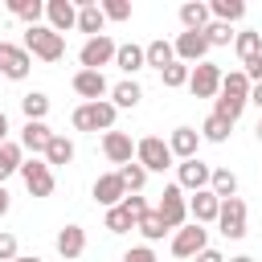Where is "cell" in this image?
I'll return each instance as SVG.
<instances>
[{"mask_svg":"<svg viewBox=\"0 0 262 262\" xmlns=\"http://www.w3.org/2000/svg\"><path fill=\"white\" fill-rule=\"evenodd\" d=\"M209 12H213V20L233 25V20H242V16H246V4H242V0H213V4H209Z\"/></svg>","mask_w":262,"mask_h":262,"instance_id":"33","label":"cell"},{"mask_svg":"<svg viewBox=\"0 0 262 262\" xmlns=\"http://www.w3.org/2000/svg\"><path fill=\"white\" fill-rule=\"evenodd\" d=\"M196 262H225V254H221V250H201Z\"/></svg>","mask_w":262,"mask_h":262,"instance_id":"44","label":"cell"},{"mask_svg":"<svg viewBox=\"0 0 262 262\" xmlns=\"http://www.w3.org/2000/svg\"><path fill=\"white\" fill-rule=\"evenodd\" d=\"M254 131H258V143H262V119H258V127H254Z\"/></svg>","mask_w":262,"mask_h":262,"instance_id":"50","label":"cell"},{"mask_svg":"<svg viewBox=\"0 0 262 262\" xmlns=\"http://www.w3.org/2000/svg\"><path fill=\"white\" fill-rule=\"evenodd\" d=\"M49 139H53V131H49L45 123H25V127H20V147L33 151V156H45Z\"/></svg>","mask_w":262,"mask_h":262,"instance_id":"23","label":"cell"},{"mask_svg":"<svg viewBox=\"0 0 262 262\" xmlns=\"http://www.w3.org/2000/svg\"><path fill=\"white\" fill-rule=\"evenodd\" d=\"M106 233H127V229H135V217L123 209V205H115V209H106Z\"/></svg>","mask_w":262,"mask_h":262,"instance_id":"35","label":"cell"},{"mask_svg":"<svg viewBox=\"0 0 262 262\" xmlns=\"http://www.w3.org/2000/svg\"><path fill=\"white\" fill-rule=\"evenodd\" d=\"M20 111H25V123H45V115H49V94L29 90V94L20 98Z\"/></svg>","mask_w":262,"mask_h":262,"instance_id":"27","label":"cell"},{"mask_svg":"<svg viewBox=\"0 0 262 262\" xmlns=\"http://www.w3.org/2000/svg\"><path fill=\"white\" fill-rule=\"evenodd\" d=\"M217 213H221V201H217L209 188H205V192H192V201H188V217H192L196 225H213Z\"/></svg>","mask_w":262,"mask_h":262,"instance_id":"19","label":"cell"},{"mask_svg":"<svg viewBox=\"0 0 262 262\" xmlns=\"http://www.w3.org/2000/svg\"><path fill=\"white\" fill-rule=\"evenodd\" d=\"M172 45H176V61H184V66H201L209 57V49H213L205 33H180Z\"/></svg>","mask_w":262,"mask_h":262,"instance_id":"12","label":"cell"},{"mask_svg":"<svg viewBox=\"0 0 262 262\" xmlns=\"http://www.w3.org/2000/svg\"><path fill=\"white\" fill-rule=\"evenodd\" d=\"M115 66L123 70V74H139L143 66H147V53H143V45H119V53H115Z\"/></svg>","mask_w":262,"mask_h":262,"instance_id":"24","label":"cell"},{"mask_svg":"<svg viewBox=\"0 0 262 262\" xmlns=\"http://www.w3.org/2000/svg\"><path fill=\"white\" fill-rule=\"evenodd\" d=\"M201 250H209V229L205 225H180L176 233H172V254L176 258H196Z\"/></svg>","mask_w":262,"mask_h":262,"instance_id":"6","label":"cell"},{"mask_svg":"<svg viewBox=\"0 0 262 262\" xmlns=\"http://www.w3.org/2000/svg\"><path fill=\"white\" fill-rule=\"evenodd\" d=\"M57 254H61L66 262L82 258V254H86V229H82V225H66V229H57Z\"/></svg>","mask_w":262,"mask_h":262,"instance_id":"20","label":"cell"},{"mask_svg":"<svg viewBox=\"0 0 262 262\" xmlns=\"http://www.w3.org/2000/svg\"><path fill=\"white\" fill-rule=\"evenodd\" d=\"M168 147L176 160H196V147H201V131L196 127H176L168 135Z\"/></svg>","mask_w":262,"mask_h":262,"instance_id":"18","label":"cell"},{"mask_svg":"<svg viewBox=\"0 0 262 262\" xmlns=\"http://www.w3.org/2000/svg\"><path fill=\"white\" fill-rule=\"evenodd\" d=\"M221 70L213 66V61H201V66H192V78H188V90H192V98H217L221 94Z\"/></svg>","mask_w":262,"mask_h":262,"instance_id":"9","label":"cell"},{"mask_svg":"<svg viewBox=\"0 0 262 262\" xmlns=\"http://www.w3.org/2000/svg\"><path fill=\"white\" fill-rule=\"evenodd\" d=\"M20 180L33 196H53V168L45 160H25L20 164Z\"/></svg>","mask_w":262,"mask_h":262,"instance_id":"10","label":"cell"},{"mask_svg":"<svg viewBox=\"0 0 262 262\" xmlns=\"http://www.w3.org/2000/svg\"><path fill=\"white\" fill-rule=\"evenodd\" d=\"M123 196H127V184H123V176H119V172H106V176H98V180H94V201H98L102 209L123 205Z\"/></svg>","mask_w":262,"mask_h":262,"instance_id":"16","label":"cell"},{"mask_svg":"<svg viewBox=\"0 0 262 262\" xmlns=\"http://www.w3.org/2000/svg\"><path fill=\"white\" fill-rule=\"evenodd\" d=\"M12 258H20L16 254V237L12 233H0V262H12Z\"/></svg>","mask_w":262,"mask_h":262,"instance_id":"42","label":"cell"},{"mask_svg":"<svg viewBox=\"0 0 262 262\" xmlns=\"http://www.w3.org/2000/svg\"><path fill=\"white\" fill-rule=\"evenodd\" d=\"M156 213L164 217V225H168V229H180V225L188 221V201H184V188H180V184H168V188L160 192Z\"/></svg>","mask_w":262,"mask_h":262,"instance_id":"5","label":"cell"},{"mask_svg":"<svg viewBox=\"0 0 262 262\" xmlns=\"http://www.w3.org/2000/svg\"><path fill=\"white\" fill-rule=\"evenodd\" d=\"M188 78H192V66H184V61H172V66L160 74V82H164L168 90H176V86H188Z\"/></svg>","mask_w":262,"mask_h":262,"instance_id":"36","label":"cell"},{"mask_svg":"<svg viewBox=\"0 0 262 262\" xmlns=\"http://www.w3.org/2000/svg\"><path fill=\"white\" fill-rule=\"evenodd\" d=\"M102 156H106L111 164H119V168L131 164V160H135V143H131V135H127V131H106V135H102Z\"/></svg>","mask_w":262,"mask_h":262,"instance_id":"15","label":"cell"},{"mask_svg":"<svg viewBox=\"0 0 262 262\" xmlns=\"http://www.w3.org/2000/svg\"><path fill=\"white\" fill-rule=\"evenodd\" d=\"M25 49H29L33 57H41V61H61L66 37L53 33L49 25H33V29H25Z\"/></svg>","mask_w":262,"mask_h":262,"instance_id":"3","label":"cell"},{"mask_svg":"<svg viewBox=\"0 0 262 262\" xmlns=\"http://www.w3.org/2000/svg\"><path fill=\"white\" fill-rule=\"evenodd\" d=\"M70 160H74V143H70L66 135H53L49 147H45V164H49V168H61V164H70Z\"/></svg>","mask_w":262,"mask_h":262,"instance_id":"30","label":"cell"},{"mask_svg":"<svg viewBox=\"0 0 262 262\" xmlns=\"http://www.w3.org/2000/svg\"><path fill=\"white\" fill-rule=\"evenodd\" d=\"M233 49H237L242 66H246V61H254V57H262V33H258V29L237 33V37H233Z\"/></svg>","mask_w":262,"mask_h":262,"instance_id":"25","label":"cell"},{"mask_svg":"<svg viewBox=\"0 0 262 262\" xmlns=\"http://www.w3.org/2000/svg\"><path fill=\"white\" fill-rule=\"evenodd\" d=\"M135 229H139V233H143V237H147V242H160V237H164V233H168V225H164V217H160V213H156V209H151V213H147V217H143V221H139V225H135Z\"/></svg>","mask_w":262,"mask_h":262,"instance_id":"38","label":"cell"},{"mask_svg":"<svg viewBox=\"0 0 262 262\" xmlns=\"http://www.w3.org/2000/svg\"><path fill=\"white\" fill-rule=\"evenodd\" d=\"M209 20H213V12H209L205 0H188V4H180V25H184V33H205Z\"/></svg>","mask_w":262,"mask_h":262,"instance_id":"21","label":"cell"},{"mask_svg":"<svg viewBox=\"0 0 262 262\" xmlns=\"http://www.w3.org/2000/svg\"><path fill=\"white\" fill-rule=\"evenodd\" d=\"M4 143H8V115L0 111V147H4Z\"/></svg>","mask_w":262,"mask_h":262,"instance_id":"46","label":"cell"},{"mask_svg":"<svg viewBox=\"0 0 262 262\" xmlns=\"http://www.w3.org/2000/svg\"><path fill=\"white\" fill-rule=\"evenodd\" d=\"M209 180H213V168H209L205 160H180V164H176V184H180V188L205 192Z\"/></svg>","mask_w":262,"mask_h":262,"instance_id":"13","label":"cell"},{"mask_svg":"<svg viewBox=\"0 0 262 262\" xmlns=\"http://www.w3.org/2000/svg\"><path fill=\"white\" fill-rule=\"evenodd\" d=\"M123 262H156V254H151V246H131L123 254Z\"/></svg>","mask_w":262,"mask_h":262,"instance_id":"43","label":"cell"},{"mask_svg":"<svg viewBox=\"0 0 262 262\" xmlns=\"http://www.w3.org/2000/svg\"><path fill=\"white\" fill-rule=\"evenodd\" d=\"M102 25H106L102 4L98 0H78V29L90 33V37H102Z\"/></svg>","mask_w":262,"mask_h":262,"instance_id":"22","label":"cell"},{"mask_svg":"<svg viewBox=\"0 0 262 262\" xmlns=\"http://www.w3.org/2000/svg\"><path fill=\"white\" fill-rule=\"evenodd\" d=\"M217 229L225 233V237H246V201L242 196H229V201H221V213H217Z\"/></svg>","mask_w":262,"mask_h":262,"instance_id":"11","label":"cell"},{"mask_svg":"<svg viewBox=\"0 0 262 262\" xmlns=\"http://www.w3.org/2000/svg\"><path fill=\"white\" fill-rule=\"evenodd\" d=\"M115 115H119V106L102 98V102H82L70 115V123H74V131H115Z\"/></svg>","mask_w":262,"mask_h":262,"instance_id":"2","label":"cell"},{"mask_svg":"<svg viewBox=\"0 0 262 262\" xmlns=\"http://www.w3.org/2000/svg\"><path fill=\"white\" fill-rule=\"evenodd\" d=\"M209 192H213L217 201H229V196H237V176H233L229 168H213V180H209Z\"/></svg>","mask_w":262,"mask_h":262,"instance_id":"28","label":"cell"},{"mask_svg":"<svg viewBox=\"0 0 262 262\" xmlns=\"http://www.w3.org/2000/svg\"><path fill=\"white\" fill-rule=\"evenodd\" d=\"M45 16H49V29L66 37V33L78 25V4H74V0H49V4H45Z\"/></svg>","mask_w":262,"mask_h":262,"instance_id":"17","label":"cell"},{"mask_svg":"<svg viewBox=\"0 0 262 262\" xmlns=\"http://www.w3.org/2000/svg\"><path fill=\"white\" fill-rule=\"evenodd\" d=\"M111 98H115V106H123V111H131V106H139V98H143V90H139V82H135V78H127V82H119V86H111Z\"/></svg>","mask_w":262,"mask_h":262,"instance_id":"29","label":"cell"},{"mask_svg":"<svg viewBox=\"0 0 262 262\" xmlns=\"http://www.w3.org/2000/svg\"><path fill=\"white\" fill-rule=\"evenodd\" d=\"M8 205H12V201H8V188H4V184H0V217H4V213H8Z\"/></svg>","mask_w":262,"mask_h":262,"instance_id":"47","label":"cell"},{"mask_svg":"<svg viewBox=\"0 0 262 262\" xmlns=\"http://www.w3.org/2000/svg\"><path fill=\"white\" fill-rule=\"evenodd\" d=\"M229 262H254V258H250V254H237V258H229Z\"/></svg>","mask_w":262,"mask_h":262,"instance_id":"49","label":"cell"},{"mask_svg":"<svg viewBox=\"0 0 262 262\" xmlns=\"http://www.w3.org/2000/svg\"><path fill=\"white\" fill-rule=\"evenodd\" d=\"M205 37H209V45H229V37H233V29H229L225 20H209V29H205Z\"/></svg>","mask_w":262,"mask_h":262,"instance_id":"40","label":"cell"},{"mask_svg":"<svg viewBox=\"0 0 262 262\" xmlns=\"http://www.w3.org/2000/svg\"><path fill=\"white\" fill-rule=\"evenodd\" d=\"M12 262H41L37 254H20V258H12Z\"/></svg>","mask_w":262,"mask_h":262,"instance_id":"48","label":"cell"},{"mask_svg":"<svg viewBox=\"0 0 262 262\" xmlns=\"http://www.w3.org/2000/svg\"><path fill=\"white\" fill-rule=\"evenodd\" d=\"M143 53H147V66H156L160 74L176 61V45H172V41H164V37H160V41H151V45H143Z\"/></svg>","mask_w":262,"mask_h":262,"instance_id":"26","label":"cell"},{"mask_svg":"<svg viewBox=\"0 0 262 262\" xmlns=\"http://www.w3.org/2000/svg\"><path fill=\"white\" fill-rule=\"evenodd\" d=\"M250 102L262 111V82H254V86H250Z\"/></svg>","mask_w":262,"mask_h":262,"instance_id":"45","label":"cell"},{"mask_svg":"<svg viewBox=\"0 0 262 262\" xmlns=\"http://www.w3.org/2000/svg\"><path fill=\"white\" fill-rule=\"evenodd\" d=\"M74 94H82L86 102H102V94H111L102 70H78L74 74Z\"/></svg>","mask_w":262,"mask_h":262,"instance_id":"14","label":"cell"},{"mask_svg":"<svg viewBox=\"0 0 262 262\" xmlns=\"http://www.w3.org/2000/svg\"><path fill=\"white\" fill-rule=\"evenodd\" d=\"M102 16L106 20H131V4L127 0H102Z\"/></svg>","mask_w":262,"mask_h":262,"instance_id":"39","label":"cell"},{"mask_svg":"<svg viewBox=\"0 0 262 262\" xmlns=\"http://www.w3.org/2000/svg\"><path fill=\"white\" fill-rule=\"evenodd\" d=\"M229 131H233V123H225L221 115H209V119L201 123V139H209V143H225Z\"/></svg>","mask_w":262,"mask_h":262,"instance_id":"34","label":"cell"},{"mask_svg":"<svg viewBox=\"0 0 262 262\" xmlns=\"http://www.w3.org/2000/svg\"><path fill=\"white\" fill-rule=\"evenodd\" d=\"M119 176H123L127 192H139V188L147 184V168H143V164H135V160H131V164H123V168H119Z\"/></svg>","mask_w":262,"mask_h":262,"instance_id":"37","label":"cell"},{"mask_svg":"<svg viewBox=\"0 0 262 262\" xmlns=\"http://www.w3.org/2000/svg\"><path fill=\"white\" fill-rule=\"evenodd\" d=\"M115 53H119V45L102 33V37H90V41L78 49V61H82V70H102V66L115 61Z\"/></svg>","mask_w":262,"mask_h":262,"instance_id":"7","label":"cell"},{"mask_svg":"<svg viewBox=\"0 0 262 262\" xmlns=\"http://www.w3.org/2000/svg\"><path fill=\"white\" fill-rule=\"evenodd\" d=\"M29 70H33L29 49L25 45H12V41H0V74L12 78V82H20V78H29Z\"/></svg>","mask_w":262,"mask_h":262,"instance_id":"8","label":"cell"},{"mask_svg":"<svg viewBox=\"0 0 262 262\" xmlns=\"http://www.w3.org/2000/svg\"><path fill=\"white\" fill-rule=\"evenodd\" d=\"M20 151H25V147H20V143H12V139L0 147V184H4L12 172H20V164H25V156H20Z\"/></svg>","mask_w":262,"mask_h":262,"instance_id":"31","label":"cell"},{"mask_svg":"<svg viewBox=\"0 0 262 262\" xmlns=\"http://www.w3.org/2000/svg\"><path fill=\"white\" fill-rule=\"evenodd\" d=\"M172 147H168V139H160V135H143L139 143H135V164H143L147 172H164V168H172Z\"/></svg>","mask_w":262,"mask_h":262,"instance_id":"4","label":"cell"},{"mask_svg":"<svg viewBox=\"0 0 262 262\" xmlns=\"http://www.w3.org/2000/svg\"><path fill=\"white\" fill-rule=\"evenodd\" d=\"M8 12L20 16V20H29V29H33V25L45 16V4H41V0H8Z\"/></svg>","mask_w":262,"mask_h":262,"instance_id":"32","label":"cell"},{"mask_svg":"<svg viewBox=\"0 0 262 262\" xmlns=\"http://www.w3.org/2000/svg\"><path fill=\"white\" fill-rule=\"evenodd\" d=\"M123 209H127V213L135 217V225H139V221H143V217L151 213V209H147V201H143L139 192H127V196H123Z\"/></svg>","mask_w":262,"mask_h":262,"instance_id":"41","label":"cell"},{"mask_svg":"<svg viewBox=\"0 0 262 262\" xmlns=\"http://www.w3.org/2000/svg\"><path fill=\"white\" fill-rule=\"evenodd\" d=\"M250 78L242 74V70H229L225 78H221V94H217V106H213V115H221L225 123H237V115L246 111V102H250Z\"/></svg>","mask_w":262,"mask_h":262,"instance_id":"1","label":"cell"}]
</instances>
